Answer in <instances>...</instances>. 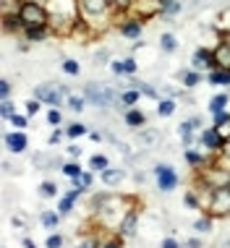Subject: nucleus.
Masks as SVG:
<instances>
[{
  "instance_id": "obj_19",
  "label": "nucleus",
  "mask_w": 230,
  "mask_h": 248,
  "mask_svg": "<svg viewBox=\"0 0 230 248\" xmlns=\"http://www.w3.org/2000/svg\"><path fill=\"white\" fill-rule=\"evenodd\" d=\"M139 139H141V144H144L147 149H154V146L162 144V133L157 128H144L139 133Z\"/></svg>"
},
{
  "instance_id": "obj_6",
  "label": "nucleus",
  "mask_w": 230,
  "mask_h": 248,
  "mask_svg": "<svg viewBox=\"0 0 230 248\" xmlns=\"http://www.w3.org/2000/svg\"><path fill=\"white\" fill-rule=\"evenodd\" d=\"M79 13L81 18H97V16H110L115 13L107 0H79Z\"/></svg>"
},
{
  "instance_id": "obj_36",
  "label": "nucleus",
  "mask_w": 230,
  "mask_h": 248,
  "mask_svg": "<svg viewBox=\"0 0 230 248\" xmlns=\"http://www.w3.org/2000/svg\"><path fill=\"white\" fill-rule=\"evenodd\" d=\"M212 219H214V217H209V214L199 217V219L194 222V230H196V232H209V230H212Z\"/></svg>"
},
{
  "instance_id": "obj_44",
  "label": "nucleus",
  "mask_w": 230,
  "mask_h": 248,
  "mask_svg": "<svg viewBox=\"0 0 230 248\" xmlns=\"http://www.w3.org/2000/svg\"><path fill=\"white\" fill-rule=\"evenodd\" d=\"M11 125H16V131H24L26 125H29V115H18L16 112V115L11 118Z\"/></svg>"
},
{
  "instance_id": "obj_25",
  "label": "nucleus",
  "mask_w": 230,
  "mask_h": 248,
  "mask_svg": "<svg viewBox=\"0 0 230 248\" xmlns=\"http://www.w3.org/2000/svg\"><path fill=\"white\" fill-rule=\"evenodd\" d=\"M160 50L165 52V55H170V52L178 50V39H175V34H170V31L160 34Z\"/></svg>"
},
{
  "instance_id": "obj_8",
  "label": "nucleus",
  "mask_w": 230,
  "mask_h": 248,
  "mask_svg": "<svg viewBox=\"0 0 230 248\" xmlns=\"http://www.w3.org/2000/svg\"><path fill=\"white\" fill-rule=\"evenodd\" d=\"M47 13H50V16L81 18V13H79V0H50V3H47Z\"/></svg>"
},
{
  "instance_id": "obj_14",
  "label": "nucleus",
  "mask_w": 230,
  "mask_h": 248,
  "mask_svg": "<svg viewBox=\"0 0 230 248\" xmlns=\"http://www.w3.org/2000/svg\"><path fill=\"white\" fill-rule=\"evenodd\" d=\"M84 188H71V191H66L63 196H60V204H58V212H60V217H66V214H71L73 212V204H76V199L84 196Z\"/></svg>"
},
{
  "instance_id": "obj_43",
  "label": "nucleus",
  "mask_w": 230,
  "mask_h": 248,
  "mask_svg": "<svg viewBox=\"0 0 230 248\" xmlns=\"http://www.w3.org/2000/svg\"><path fill=\"white\" fill-rule=\"evenodd\" d=\"M120 63H123V73H128V76H133V73L139 71V63L133 58H123Z\"/></svg>"
},
{
  "instance_id": "obj_29",
  "label": "nucleus",
  "mask_w": 230,
  "mask_h": 248,
  "mask_svg": "<svg viewBox=\"0 0 230 248\" xmlns=\"http://www.w3.org/2000/svg\"><path fill=\"white\" fill-rule=\"evenodd\" d=\"M183 157H186V162L194 165V167H204L207 165V154H199V152H194V149H186Z\"/></svg>"
},
{
  "instance_id": "obj_38",
  "label": "nucleus",
  "mask_w": 230,
  "mask_h": 248,
  "mask_svg": "<svg viewBox=\"0 0 230 248\" xmlns=\"http://www.w3.org/2000/svg\"><path fill=\"white\" fill-rule=\"evenodd\" d=\"M110 3V8L115 11V13H128L131 11V3L133 0H107Z\"/></svg>"
},
{
  "instance_id": "obj_47",
  "label": "nucleus",
  "mask_w": 230,
  "mask_h": 248,
  "mask_svg": "<svg viewBox=\"0 0 230 248\" xmlns=\"http://www.w3.org/2000/svg\"><path fill=\"white\" fill-rule=\"evenodd\" d=\"M39 107H42V102H39V99H29V102H26V115H37L39 112Z\"/></svg>"
},
{
  "instance_id": "obj_41",
  "label": "nucleus",
  "mask_w": 230,
  "mask_h": 248,
  "mask_svg": "<svg viewBox=\"0 0 230 248\" xmlns=\"http://www.w3.org/2000/svg\"><path fill=\"white\" fill-rule=\"evenodd\" d=\"M47 123L60 128V123H63V112H60V107H52V110L47 112Z\"/></svg>"
},
{
  "instance_id": "obj_26",
  "label": "nucleus",
  "mask_w": 230,
  "mask_h": 248,
  "mask_svg": "<svg viewBox=\"0 0 230 248\" xmlns=\"http://www.w3.org/2000/svg\"><path fill=\"white\" fill-rule=\"evenodd\" d=\"M181 11H183L181 0H162V16L165 18H175Z\"/></svg>"
},
{
  "instance_id": "obj_24",
  "label": "nucleus",
  "mask_w": 230,
  "mask_h": 248,
  "mask_svg": "<svg viewBox=\"0 0 230 248\" xmlns=\"http://www.w3.org/2000/svg\"><path fill=\"white\" fill-rule=\"evenodd\" d=\"M21 31L29 42H42V39H47V34H50L47 26H29V29H21Z\"/></svg>"
},
{
  "instance_id": "obj_3",
  "label": "nucleus",
  "mask_w": 230,
  "mask_h": 248,
  "mask_svg": "<svg viewBox=\"0 0 230 248\" xmlns=\"http://www.w3.org/2000/svg\"><path fill=\"white\" fill-rule=\"evenodd\" d=\"M71 92L66 86H55V84H39L34 86V99H39L42 105H52V107H60L63 105V97H68Z\"/></svg>"
},
{
  "instance_id": "obj_1",
  "label": "nucleus",
  "mask_w": 230,
  "mask_h": 248,
  "mask_svg": "<svg viewBox=\"0 0 230 248\" xmlns=\"http://www.w3.org/2000/svg\"><path fill=\"white\" fill-rule=\"evenodd\" d=\"M196 178H201L212 191L230 188V170L222 162H212V165L207 162L204 167H199V175H196Z\"/></svg>"
},
{
  "instance_id": "obj_15",
  "label": "nucleus",
  "mask_w": 230,
  "mask_h": 248,
  "mask_svg": "<svg viewBox=\"0 0 230 248\" xmlns=\"http://www.w3.org/2000/svg\"><path fill=\"white\" fill-rule=\"evenodd\" d=\"M212 52H214V68L230 71V39H222Z\"/></svg>"
},
{
  "instance_id": "obj_9",
  "label": "nucleus",
  "mask_w": 230,
  "mask_h": 248,
  "mask_svg": "<svg viewBox=\"0 0 230 248\" xmlns=\"http://www.w3.org/2000/svg\"><path fill=\"white\" fill-rule=\"evenodd\" d=\"M222 139H220V133H217V128L214 125H209V128H204L199 133V146L204 149L207 154H217L220 149H222Z\"/></svg>"
},
{
  "instance_id": "obj_12",
  "label": "nucleus",
  "mask_w": 230,
  "mask_h": 248,
  "mask_svg": "<svg viewBox=\"0 0 230 248\" xmlns=\"http://www.w3.org/2000/svg\"><path fill=\"white\" fill-rule=\"evenodd\" d=\"M136 225H139V209H131L123 219H120L115 235H120V238H133V235H136Z\"/></svg>"
},
{
  "instance_id": "obj_56",
  "label": "nucleus",
  "mask_w": 230,
  "mask_h": 248,
  "mask_svg": "<svg viewBox=\"0 0 230 248\" xmlns=\"http://www.w3.org/2000/svg\"><path fill=\"white\" fill-rule=\"evenodd\" d=\"M186 248H201V240L199 238H188L186 240Z\"/></svg>"
},
{
  "instance_id": "obj_5",
  "label": "nucleus",
  "mask_w": 230,
  "mask_h": 248,
  "mask_svg": "<svg viewBox=\"0 0 230 248\" xmlns=\"http://www.w3.org/2000/svg\"><path fill=\"white\" fill-rule=\"evenodd\" d=\"M207 214L209 217H228L230 214V188H217L212 193V201L207 206Z\"/></svg>"
},
{
  "instance_id": "obj_46",
  "label": "nucleus",
  "mask_w": 230,
  "mask_h": 248,
  "mask_svg": "<svg viewBox=\"0 0 230 248\" xmlns=\"http://www.w3.org/2000/svg\"><path fill=\"white\" fill-rule=\"evenodd\" d=\"M230 120V110H222V112H214L212 115V125L217 128V125H222V123H228Z\"/></svg>"
},
{
  "instance_id": "obj_18",
  "label": "nucleus",
  "mask_w": 230,
  "mask_h": 248,
  "mask_svg": "<svg viewBox=\"0 0 230 248\" xmlns=\"http://www.w3.org/2000/svg\"><path fill=\"white\" fill-rule=\"evenodd\" d=\"M207 84L209 86H228L230 84V71L225 68H212L207 73Z\"/></svg>"
},
{
  "instance_id": "obj_34",
  "label": "nucleus",
  "mask_w": 230,
  "mask_h": 248,
  "mask_svg": "<svg viewBox=\"0 0 230 248\" xmlns=\"http://www.w3.org/2000/svg\"><path fill=\"white\" fill-rule=\"evenodd\" d=\"M60 68H63L68 76H79L81 73V65H79V60H73V58H66L63 63H60Z\"/></svg>"
},
{
  "instance_id": "obj_39",
  "label": "nucleus",
  "mask_w": 230,
  "mask_h": 248,
  "mask_svg": "<svg viewBox=\"0 0 230 248\" xmlns=\"http://www.w3.org/2000/svg\"><path fill=\"white\" fill-rule=\"evenodd\" d=\"M84 133H86V125H81V123H68V128H66V136L68 139H79Z\"/></svg>"
},
{
  "instance_id": "obj_37",
  "label": "nucleus",
  "mask_w": 230,
  "mask_h": 248,
  "mask_svg": "<svg viewBox=\"0 0 230 248\" xmlns=\"http://www.w3.org/2000/svg\"><path fill=\"white\" fill-rule=\"evenodd\" d=\"M183 206H188V209H201V201L199 196H196V191H186V196H183Z\"/></svg>"
},
{
  "instance_id": "obj_45",
  "label": "nucleus",
  "mask_w": 230,
  "mask_h": 248,
  "mask_svg": "<svg viewBox=\"0 0 230 248\" xmlns=\"http://www.w3.org/2000/svg\"><path fill=\"white\" fill-rule=\"evenodd\" d=\"M63 235H60V232H52L50 238H47V243H45V248H63Z\"/></svg>"
},
{
  "instance_id": "obj_31",
  "label": "nucleus",
  "mask_w": 230,
  "mask_h": 248,
  "mask_svg": "<svg viewBox=\"0 0 230 248\" xmlns=\"http://www.w3.org/2000/svg\"><path fill=\"white\" fill-rule=\"evenodd\" d=\"M71 183H73V188H84V191H89V188H92V183H94V178H92V172H86V170H84L79 178H73Z\"/></svg>"
},
{
  "instance_id": "obj_21",
  "label": "nucleus",
  "mask_w": 230,
  "mask_h": 248,
  "mask_svg": "<svg viewBox=\"0 0 230 248\" xmlns=\"http://www.w3.org/2000/svg\"><path fill=\"white\" fill-rule=\"evenodd\" d=\"M123 120H126V125H131V128H139V125H147V112H141V110H126V115H123Z\"/></svg>"
},
{
  "instance_id": "obj_27",
  "label": "nucleus",
  "mask_w": 230,
  "mask_h": 248,
  "mask_svg": "<svg viewBox=\"0 0 230 248\" xmlns=\"http://www.w3.org/2000/svg\"><path fill=\"white\" fill-rule=\"evenodd\" d=\"M139 97H141L139 89H123V92H120V105H123L126 110H131V107L139 102Z\"/></svg>"
},
{
  "instance_id": "obj_40",
  "label": "nucleus",
  "mask_w": 230,
  "mask_h": 248,
  "mask_svg": "<svg viewBox=\"0 0 230 248\" xmlns=\"http://www.w3.org/2000/svg\"><path fill=\"white\" fill-rule=\"evenodd\" d=\"M13 115H16V107H13V102H11V99H3V105H0V118L11 120Z\"/></svg>"
},
{
  "instance_id": "obj_17",
  "label": "nucleus",
  "mask_w": 230,
  "mask_h": 248,
  "mask_svg": "<svg viewBox=\"0 0 230 248\" xmlns=\"http://www.w3.org/2000/svg\"><path fill=\"white\" fill-rule=\"evenodd\" d=\"M178 78H181V86H183V89H194V86L201 84V73L194 71V68H183L178 73Z\"/></svg>"
},
{
  "instance_id": "obj_2",
  "label": "nucleus",
  "mask_w": 230,
  "mask_h": 248,
  "mask_svg": "<svg viewBox=\"0 0 230 248\" xmlns=\"http://www.w3.org/2000/svg\"><path fill=\"white\" fill-rule=\"evenodd\" d=\"M18 18H21L24 29H29V26H47L50 13H47V8H45V5H39V3H24Z\"/></svg>"
},
{
  "instance_id": "obj_11",
  "label": "nucleus",
  "mask_w": 230,
  "mask_h": 248,
  "mask_svg": "<svg viewBox=\"0 0 230 248\" xmlns=\"http://www.w3.org/2000/svg\"><path fill=\"white\" fill-rule=\"evenodd\" d=\"M141 31H144V21H139V18H131L126 13V18L118 24V34L126 37V39H139Z\"/></svg>"
},
{
  "instance_id": "obj_52",
  "label": "nucleus",
  "mask_w": 230,
  "mask_h": 248,
  "mask_svg": "<svg viewBox=\"0 0 230 248\" xmlns=\"http://www.w3.org/2000/svg\"><path fill=\"white\" fill-rule=\"evenodd\" d=\"M94 63H97V65L107 63V50H97V52H94Z\"/></svg>"
},
{
  "instance_id": "obj_23",
  "label": "nucleus",
  "mask_w": 230,
  "mask_h": 248,
  "mask_svg": "<svg viewBox=\"0 0 230 248\" xmlns=\"http://www.w3.org/2000/svg\"><path fill=\"white\" fill-rule=\"evenodd\" d=\"M175 110H178V102H175L173 97H162L160 102H157V115L160 118H170Z\"/></svg>"
},
{
  "instance_id": "obj_50",
  "label": "nucleus",
  "mask_w": 230,
  "mask_h": 248,
  "mask_svg": "<svg viewBox=\"0 0 230 248\" xmlns=\"http://www.w3.org/2000/svg\"><path fill=\"white\" fill-rule=\"evenodd\" d=\"M160 248H181V243H178V240H175V238H162Z\"/></svg>"
},
{
  "instance_id": "obj_33",
  "label": "nucleus",
  "mask_w": 230,
  "mask_h": 248,
  "mask_svg": "<svg viewBox=\"0 0 230 248\" xmlns=\"http://www.w3.org/2000/svg\"><path fill=\"white\" fill-rule=\"evenodd\" d=\"M217 31H220V34H230V5L220 13V18H217Z\"/></svg>"
},
{
  "instance_id": "obj_54",
  "label": "nucleus",
  "mask_w": 230,
  "mask_h": 248,
  "mask_svg": "<svg viewBox=\"0 0 230 248\" xmlns=\"http://www.w3.org/2000/svg\"><path fill=\"white\" fill-rule=\"evenodd\" d=\"M217 154H220L222 159H228V162H230V141H225V144H222V149H220Z\"/></svg>"
},
{
  "instance_id": "obj_28",
  "label": "nucleus",
  "mask_w": 230,
  "mask_h": 248,
  "mask_svg": "<svg viewBox=\"0 0 230 248\" xmlns=\"http://www.w3.org/2000/svg\"><path fill=\"white\" fill-rule=\"evenodd\" d=\"M107 167H110V159H107L105 154H94V157L89 159V170L92 172H105Z\"/></svg>"
},
{
  "instance_id": "obj_42",
  "label": "nucleus",
  "mask_w": 230,
  "mask_h": 248,
  "mask_svg": "<svg viewBox=\"0 0 230 248\" xmlns=\"http://www.w3.org/2000/svg\"><path fill=\"white\" fill-rule=\"evenodd\" d=\"M99 248H123V238H120V235L105 238L102 243H99Z\"/></svg>"
},
{
  "instance_id": "obj_22",
  "label": "nucleus",
  "mask_w": 230,
  "mask_h": 248,
  "mask_svg": "<svg viewBox=\"0 0 230 248\" xmlns=\"http://www.w3.org/2000/svg\"><path fill=\"white\" fill-rule=\"evenodd\" d=\"M39 225L45 227V230H55V227L60 225V212H52V209H47L39 214Z\"/></svg>"
},
{
  "instance_id": "obj_10",
  "label": "nucleus",
  "mask_w": 230,
  "mask_h": 248,
  "mask_svg": "<svg viewBox=\"0 0 230 248\" xmlns=\"http://www.w3.org/2000/svg\"><path fill=\"white\" fill-rule=\"evenodd\" d=\"M191 68L199 71V73H204V71L209 73V71L214 68V52L207 50V47H199V50L191 55Z\"/></svg>"
},
{
  "instance_id": "obj_30",
  "label": "nucleus",
  "mask_w": 230,
  "mask_h": 248,
  "mask_svg": "<svg viewBox=\"0 0 230 248\" xmlns=\"http://www.w3.org/2000/svg\"><path fill=\"white\" fill-rule=\"evenodd\" d=\"M66 105H68L73 112H81L86 107V97L84 94H68V97H66Z\"/></svg>"
},
{
  "instance_id": "obj_53",
  "label": "nucleus",
  "mask_w": 230,
  "mask_h": 248,
  "mask_svg": "<svg viewBox=\"0 0 230 248\" xmlns=\"http://www.w3.org/2000/svg\"><path fill=\"white\" fill-rule=\"evenodd\" d=\"M76 248H99V243H97L94 238H86V240H81V243H79Z\"/></svg>"
},
{
  "instance_id": "obj_49",
  "label": "nucleus",
  "mask_w": 230,
  "mask_h": 248,
  "mask_svg": "<svg viewBox=\"0 0 230 248\" xmlns=\"http://www.w3.org/2000/svg\"><path fill=\"white\" fill-rule=\"evenodd\" d=\"M217 133H220L222 141H230V120H228V123H222V125H217Z\"/></svg>"
},
{
  "instance_id": "obj_20",
  "label": "nucleus",
  "mask_w": 230,
  "mask_h": 248,
  "mask_svg": "<svg viewBox=\"0 0 230 248\" xmlns=\"http://www.w3.org/2000/svg\"><path fill=\"white\" fill-rule=\"evenodd\" d=\"M228 102H230V92H220V94H214L212 99H209V112H222V110H228Z\"/></svg>"
},
{
  "instance_id": "obj_16",
  "label": "nucleus",
  "mask_w": 230,
  "mask_h": 248,
  "mask_svg": "<svg viewBox=\"0 0 230 248\" xmlns=\"http://www.w3.org/2000/svg\"><path fill=\"white\" fill-rule=\"evenodd\" d=\"M99 178H102V183L107 186V188H115V186L123 183L126 172H123V167H107L105 172H99Z\"/></svg>"
},
{
  "instance_id": "obj_57",
  "label": "nucleus",
  "mask_w": 230,
  "mask_h": 248,
  "mask_svg": "<svg viewBox=\"0 0 230 248\" xmlns=\"http://www.w3.org/2000/svg\"><path fill=\"white\" fill-rule=\"evenodd\" d=\"M24 3H39V5H45V8H47V3H50V0H24Z\"/></svg>"
},
{
  "instance_id": "obj_4",
  "label": "nucleus",
  "mask_w": 230,
  "mask_h": 248,
  "mask_svg": "<svg viewBox=\"0 0 230 248\" xmlns=\"http://www.w3.org/2000/svg\"><path fill=\"white\" fill-rule=\"evenodd\" d=\"M128 16H131V18H139V21L157 18V16H162V0H133Z\"/></svg>"
},
{
  "instance_id": "obj_7",
  "label": "nucleus",
  "mask_w": 230,
  "mask_h": 248,
  "mask_svg": "<svg viewBox=\"0 0 230 248\" xmlns=\"http://www.w3.org/2000/svg\"><path fill=\"white\" fill-rule=\"evenodd\" d=\"M154 175H157V188L170 193L178 188V172L173 170V165H154Z\"/></svg>"
},
{
  "instance_id": "obj_55",
  "label": "nucleus",
  "mask_w": 230,
  "mask_h": 248,
  "mask_svg": "<svg viewBox=\"0 0 230 248\" xmlns=\"http://www.w3.org/2000/svg\"><path fill=\"white\" fill-rule=\"evenodd\" d=\"M81 149H84V146H79V144H71V146H68V154H71L73 159H76V157H81Z\"/></svg>"
},
{
  "instance_id": "obj_48",
  "label": "nucleus",
  "mask_w": 230,
  "mask_h": 248,
  "mask_svg": "<svg viewBox=\"0 0 230 248\" xmlns=\"http://www.w3.org/2000/svg\"><path fill=\"white\" fill-rule=\"evenodd\" d=\"M63 136H66V131H63V128H55V131L50 133V146L60 144V141H63Z\"/></svg>"
},
{
  "instance_id": "obj_35",
  "label": "nucleus",
  "mask_w": 230,
  "mask_h": 248,
  "mask_svg": "<svg viewBox=\"0 0 230 248\" xmlns=\"http://www.w3.org/2000/svg\"><path fill=\"white\" fill-rule=\"evenodd\" d=\"M60 170H63V175H68L71 180H73V178H79L81 172H84L79 162H63V167H60Z\"/></svg>"
},
{
  "instance_id": "obj_51",
  "label": "nucleus",
  "mask_w": 230,
  "mask_h": 248,
  "mask_svg": "<svg viewBox=\"0 0 230 248\" xmlns=\"http://www.w3.org/2000/svg\"><path fill=\"white\" fill-rule=\"evenodd\" d=\"M11 97V81H3L0 84V99H8Z\"/></svg>"
},
{
  "instance_id": "obj_32",
  "label": "nucleus",
  "mask_w": 230,
  "mask_h": 248,
  "mask_svg": "<svg viewBox=\"0 0 230 248\" xmlns=\"http://www.w3.org/2000/svg\"><path fill=\"white\" fill-rule=\"evenodd\" d=\"M39 196H42V199L58 196V186L52 183V180H42V183H39Z\"/></svg>"
},
{
  "instance_id": "obj_58",
  "label": "nucleus",
  "mask_w": 230,
  "mask_h": 248,
  "mask_svg": "<svg viewBox=\"0 0 230 248\" xmlns=\"http://www.w3.org/2000/svg\"><path fill=\"white\" fill-rule=\"evenodd\" d=\"M21 243H24V248H37V246H34V243H32V240H29V238H24V240H21Z\"/></svg>"
},
{
  "instance_id": "obj_13",
  "label": "nucleus",
  "mask_w": 230,
  "mask_h": 248,
  "mask_svg": "<svg viewBox=\"0 0 230 248\" xmlns=\"http://www.w3.org/2000/svg\"><path fill=\"white\" fill-rule=\"evenodd\" d=\"M3 144L8 146V152L21 154V152H26V146H29V139H26L24 131H11V133L3 136Z\"/></svg>"
}]
</instances>
